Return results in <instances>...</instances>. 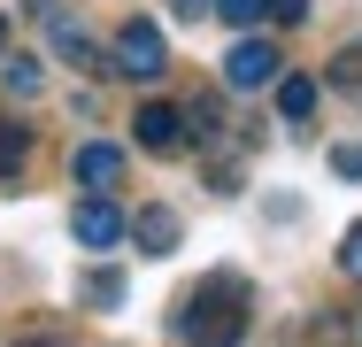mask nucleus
I'll list each match as a JSON object with an SVG mask.
<instances>
[{"label": "nucleus", "mask_w": 362, "mask_h": 347, "mask_svg": "<svg viewBox=\"0 0 362 347\" xmlns=\"http://www.w3.org/2000/svg\"><path fill=\"white\" fill-rule=\"evenodd\" d=\"M247 301H255L247 278L216 271L185 309H177V317H170V332H177L185 347H239V340H247Z\"/></svg>", "instance_id": "obj_1"}, {"label": "nucleus", "mask_w": 362, "mask_h": 347, "mask_svg": "<svg viewBox=\"0 0 362 347\" xmlns=\"http://www.w3.org/2000/svg\"><path fill=\"white\" fill-rule=\"evenodd\" d=\"M108 69H124L132 85H154V77L170 69V47H162V23H146V16L116 23V47H108Z\"/></svg>", "instance_id": "obj_2"}, {"label": "nucleus", "mask_w": 362, "mask_h": 347, "mask_svg": "<svg viewBox=\"0 0 362 347\" xmlns=\"http://www.w3.org/2000/svg\"><path fill=\"white\" fill-rule=\"evenodd\" d=\"M70 232H77V247L108 255V247H124V239H132V216H124L116 193H85V201L70 208Z\"/></svg>", "instance_id": "obj_3"}, {"label": "nucleus", "mask_w": 362, "mask_h": 347, "mask_svg": "<svg viewBox=\"0 0 362 347\" xmlns=\"http://www.w3.org/2000/svg\"><path fill=\"white\" fill-rule=\"evenodd\" d=\"M132 139H139L146 154H162V162H170V154H185V147H193V124H185V108H177V101H146L139 116H132Z\"/></svg>", "instance_id": "obj_4"}, {"label": "nucleus", "mask_w": 362, "mask_h": 347, "mask_svg": "<svg viewBox=\"0 0 362 347\" xmlns=\"http://www.w3.org/2000/svg\"><path fill=\"white\" fill-rule=\"evenodd\" d=\"M278 69H286V55H278L270 39H231L223 85H231V93H262V85H278Z\"/></svg>", "instance_id": "obj_5"}, {"label": "nucleus", "mask_w": 362, "mask_h": 347, "mask_svg": "<svg viewBox=\"0 0 362 347\" xmlns=\"http://www.w3.org/2000/svg\"><path fill=\"white\" fill-rule=\"evenodd\" d=\"M47 55H54V62H70V69H85V77H100V69H108V55L93 47V31H85L77 16H47Z\"/></svg>", "instance_id": "obj_6"}, {"label": "nucleus", "mask_w": 362, "mask_h": 347, "mask_svg": "<svg viewBox=\"0 0 362 347\" xmlns=\"http://www.w3.org/2000/svg\"><path fill=\"white\" fill-rule=\"evenodd\" d=\"M77 186H85V193H116V186H124V170H132V154H124V147H116V139H93V147H77Z\"/></svg>", "instance_id": "obj_7"}, {"label": "nucleus", "mask_w": 362, "mask_h": 347, "mask_svg": "<svg viewBox=\"0 0 362 347\" xmlns=\"http://www.w3.org/2000/svg\"><path fill=\"white\" fill-rule=\"evenodd\" d=\"M132 239H139L146 255H177V239H185V216L170 201H146L139 216H132Z\"/></svg>", "instance_id": "obj_8"}, {"label": "nucleus", "mask_w": 362, "mask_h": 347, "mask_svg": "<svg viewBox=\"0 0 362 347\" xmlns=\"http://www.w3.org/2000/svg\"><path fill=\"white\" fill-rule=\"evenodd\" d=\"M278 116H286L293 132H308V116H316V77H300V69H278Z\"/></svg>", "instance_id": "obj_9"}, {"label": "nucleus", "mask_w": 362, "mask_h": 347, "mask_svg": "<svg viewBox=\"0 0 362 347\" xmlns=\"http://www.w3.org/2000/svg\"><path fill=\"white\" fill-rule=\"evenodd\" d=\"M0 85H8V93H16V101H39V93H47V62H39V55H0Z\"/></svg>", "instance_id": "obj_10"}, {"label": "nucleus", "mask_w": 362, "mask_h": 347, "mask_svg": "<svg viewBox=\"0 0 362 347\" xmlns=\"http://www.w3.org/2000/svg\"><path fill=\"white\" fill-rule=\"evenodd\" d=\"M23 162H31V132H23L16 116H0V186L23 178Z\"/></svg>", "instance_id": "obj_11"}, {"label": "nucleus", "mask_w": 362, "mask_h": 347, "mask_svg": "<svg viewBox=\"0 0 362 347\" xmlns=\"http://www.w3.org/2000/svg\"><path fill=\"white\" fill-rule=\"evenodd\" d=\"M124 293H132L124 271H85V285H77V301H85V309H124Z\"/></svg>", "instance_id": "obj_12"}, {"label": "nucleus", "mask_w": 362, "mask_h": 347, "mask_svg": "<svg viewBox=\"0 0 362 347\" xmlns=\"http://www.w3.org/2000/svg\"><path fill=\"white\" fill-rule=\"evenodd\" d=\"M185 124H193L201 147H216V139H223V101H216V93H193V101H185Z\"/></svg>", "instance_id": "obj_13"}, {"label": "nucleus", "mask_w": 362, "mask_h": 347, "mask_svg": "<svg viewBox=\"0 0 362 347\" xmlns=\"http://www.w3.org/2000/svg\"><path fill=\"white\" fill-rule=\"evenodd\" d=\"M324 85H332V93H347V101H362V47H339L332 69H324Z\"/></svg>", "instance_id": "obj_14"}, {"label": "nucleus", "mask_w": 362, "mask_h": 347, "mask_svg": "<svg viewBox=\"0 0 362 347\" xmlns=\"http://www.w3.org/2000/svg\"><path fill=\"white\" fill-rule=\"evenodd\" d=\"M209 16H223L231 31H255V23H262V0H216Z\"/></svg>", "instance_id": "obj_15"}, {"label": "nucleus", "mask_w": 362, "mask_h": 347, "mask_svg": "<svg viewBox=\"0 0 362 347\" xmlns=\"http://www.w3.org/2000/svg\"><path fill=\"white\" fill-rule=\"evenodd\" d=\"M355 332H347V317H316L308 324V347H347Z\"/></svg>", "instance_id": "obj_16"}, {"label": "nucleus", "mask_w": 362, "mask_h": 347, "mask_svg": "<svg viewBox=\"0 0 362 347\" xmlns=\"http://www.w3.org/2000/svg\"><path fill=\"white\" fill-rule=\"evenodd\" d=\"M262 16H270V23H286V31H293V23H308V0H262Z\"/></svg>", "instance_id": "obj_17"}, {"label": "nucleus", "mask_w": 362, "mask_h": 347, "mask_svg": "<svg viewBox=\"0 0 362 347\" xmlns=\"http://www.w3.org/2000/svg\"><path fill=\"white\" fill-rule=\"evenodd\" d=\"M339 271L362 278V224H347V239H339Z\"/></svg>", "instance_id": "obj_18"}, {"label": "nucleus", "mask_w": 362, "mask_h": 347, "mask_svg": "<svg viewBox=\"0 0 362 347\" xmlns=\"http://www.w3.org/2000/svg\"><path fill=\"white\" fill-rule=\"evenodd\" d=\"M332 170H339V178H355V186H362V147H355V139H347V147H332Z\"/></svg>", "instance_id": "obj_19"}, {"label": "nucleus", "mask_w": 362, "mask_h": 347, "mask_svg": "<svg viewBox=\"0 0 362 347\" xmlns=\"http://www.w3.org/2000/svg\"><path fill=\"white\" fill-rule=\"evenodd\" d=\"M209 8H216V0H170V16H177V23H201Z\"/></svg>", "instance_id": "obj_20"}, {"label": "nucleus", "mask_w": 362, "mask_h": 347, "mask_svg": "<svg viewBox=\"0 0 362 347\" xmlns=\"http://www.w3.org/2000/svg\"><path fill=\"white\" fill-rule=\"evenodd\" d=\"M23 16H39V23H47V16H54V0H23Z\"/></svg>", "instance_id": "obj_21"}, {"label": "nucleus", "mask_w": 362, "mask_h": 347, "mask_svg": "<svg viewBox=\"0 0 362 347\" xmlns=\"http://www.w3.org/2000/svg\"><path fill=\"white\" fill-rule=\"evenodd\" d=\"M0 55H8V16H0Z\"/></svg>", "instance_id": "obj_22"}]
</instances>
